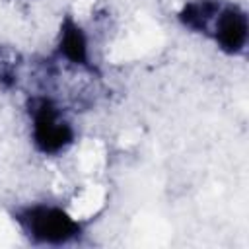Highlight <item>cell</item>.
Listing matches in <instances>:
<instances>
[{"label":"cell","instance_id":"5b68a950","mask_svg":"<svg viewBox=\"0 0 249 249\" xmlns=\"http://www.w3.org/2000/svg\"><path fill=\"white\" fill-rule=\"evenodd\" d=\"M218 8H220V4L214 0L191 2L183 8V12L179 14V19L183 21L185 27H189L193 31L210 33V25H212V19H214Z\"/></svg>","mask_w":249,"mask_h":249},{"label":"cell","instance_id":"6da1fadb","mask_svg":"<svg viewBox=\"0 0 249 249\" xmlns=\"http://www.w3.org/2000/svg\"><path fill=\"white\" fill-rule=\"evenodd\" d=\"M23 233L37 245H64L82 231L80 224L62 208L51 204H33L16 214Z\"/></svg>","mask_w":249,"mask_h":249},{"label":"cell","instance_id":"277c9868","mask_svg":"<svg viewBox=\"0 0 249 249\" xmlns=\"http://www.w3.org/2000/svg\"><path fill=\"white\" fill-rule=\"evenodd\" d=\"M58 49H60L62 56L66 60H70L72 64L89 66L88 39H86L82 27L76 21H72L70 18L64 19L62 27H60V43H58Z\"/></svg>","mask_w":249,"mask_h":249},{"label":"cell","instance_id":"3957f363","mask_svg":"<svg viewBox=\"0 0 249 249\" xmlns=\"http://www.w3.org/2000/svg\"><path fill=\"white\" fill-rule=\"evenodd\" d=\"M212 37L216 39L218 47L224 53L237 54L247 45L249 35V23L247 14L239 6H224L218 8L214 19H212Z\"/></svg>","mask_w":249,"mask_h":249},{"label":"cell","instance_id":"7a4b0ae2","mask_svg":"<svg viewBox=\"0 0 249 249\" xmlns=\"http://www.w3.org/2000/svg\"><path fill=\"white\" fill-rule=\"evenodd\" d=\"M33 121V142L43 154H60L74 140L70 123L62 117L60 109L47 97H37L29 105Z\"/></svg>","mask_w":249,"mask_h":249}]
</instances>
